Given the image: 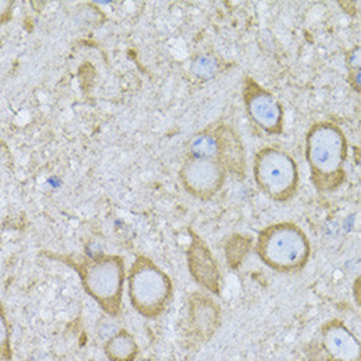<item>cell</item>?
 <instances>
[{"label":"cell","mask_w":361,"mask_h":361,"mask_svg":"<svg viewBox=\"0 0 361 361\" xmlns=\"http://www.w3.org/2000/svg\"><path fill=\"white\" fill-rule=\"evenodd\" d=\"M347 66L350 71L361 70V47L352 49L347 57Z\"/></svg>","instance_id":"2e32d148"},{"label":"cell","mask_w":361,"mask_h":361,"mask_svg":"<svg viewBox=\"0 0 361 361\" xmlns=\"http://www.w3.org/2000/svg\"><path fill=\"white\" fill-rule=\"evenodd\" d=\"M78 269L87 293L105 313H120L125 279L124 260L117 255H106L87 260Z\"/></svg>","instance_id":"5b68a950"},{"label":"cell","mask_w":361,"mask_h":361,"mask_svg":"<svg viewBox=\"0 0 361 361\" xmlns=\"http://www.w3.org/2000/svg\"><path fill=\"white\" fill-rule=\"evenodd\" d=\"M243 103L250 120L268 134L284 130V108L276 96L247 76L243 85Z\"/></svg>","instance_id":"8992f818"},{"label":"cell","mask_w":361,"mask_h":361,"mask_svg":"<svg viewBox=\"0 0 361 361\" xmlns=\"http://www.w3.org/2000/svg\"><path fill=\"white\" fill-rule=\"evenodd\" d=\"M137 344L133 336L125 330L120 331L105 344L106 357L112 361H133L137 356Z\"/></svg>","instance_id":"7c38bea8"},{"label":"cell","mask_w":361,"mask_h":361,"mask_svg":"<svg viewBox=\"0 0 361 361\" xmlns=\"http://www.w3.org/2000/svg\"><path fill=\"white\" fill-rule=\"evenodd\" d=\"M188 157L200 159H219V142L213 132L200 133L190 141Z\"/></svg>","instance_id":"4fadbf2b"},{"label":"cell","mask_w":361,"mask_h":361,"mask_svg":"<svg viewBox=\"0 0 361 361\" xmlns=\"http://www.w3.org/2000/svg\"><path fill=\"white\" fill-rule=\"evenodd\" d=\"M305 157L314 188L330 193L345 181L348 141L339 125L331 121L314 124L305 138Z\"/></svg>","instance_id":"6da1fadb"},{"label":"cell","mask_w":361,"mask_h":361,"mask_svg":"<svg viewBox=\"0 0 361 361\" xmlns=\"http://www.w3.org/2000/svg\"><path fill=\"white\" fill-rule=\"evenodd\" d=\"M321 339L330 360L361 361V342L342 321L326 322L321 329Z\"/></svg>","instance_id":"ba28073f"},{"label":"cell","mask_w":361,"mask_h":361,"mask_svg":"<svg viewBox=\"0 0 361 361\" xmlns=\"http://www.w3.org/2000/svg\"><path fill=\"white\" fill-rule=\"evenodd\" d=\"M180 176L184 188L190 195L208 200L222 188L226 171L217 158L200 159L188 157L181 167Z\"/></svg>","instance_id":"52a82bcc"},{"label":"cell","mask_w":361,"mask_h":361,"mask_svg":"<svg viewBox=\"0 0 361 361\" xmlns=\"http://www.w3.org/2000/svg\"><path fill=\"white\" fill-rule=\"evenodd\" d=\"M213 133L219 142V161L225 171L233 176L243 178L246 172V155L237 132L228 125H221Z\"/></svg>","instance_id":"30bf717a"},{"label":"cell","mask_w":361,"mask_h":361,"mask_svg":"<svg viewBox=\"0 0 361 361\" xmlns=\"http://www.w3.org/2000/svg\"><path fill=\"white\" fill-rule=\"evenodd\" d=\"M353 159H355V164H356V167L360 171L361 175V147H359V146L353 147Z\"/></svg>","instance_id":"d6986e66"},{"label":"cell","mask_w":361,"mask_h":361,"mask_svg":"<svg viewBox=\"0 0 361 361\" xmlns=\"http://www.w3.org/2000/svg\"><path fill=\"white\" fill-rule=\"evenodd\" d=\"M129 297L138 313L155 318L171 301V280L149 257L140 255L130 268Z\"/></svg>","instance_id":"277c9868"},{"label":"cell","mask_w":361,"mask_h":361,"mask_svg":"<svg viewBox=\"0 0 361 361\" xmlns=\"http://www.w3.org/2000/svg\"><path fill=\"white\" fill-rule=\"evenodd\" d=\"M348 83H350V86H351L353 91L360 92L361 94V70L350 71V75H348Z\"/></svg>","instance_id":"e0dca14e"},{"label":"cell","mask_w":361,"mask_h":361,"mask_svg":"<svg viewBox=\"0 0 361 361\" xmlns=\"http://www.w3.org/2000/svg\"><path fill=\"white\" fill-rule=\"evenodd\" d=\"M352 295H353L356 304L361 307V275L357 276L352 284Z\"/></svg>","instance_id":"ac0fdd59"},{"label":"cell","mask_w":361,"mask_h":361,"mask_svg":"<svg viewBox=\"0 0 361 361\" xmlns=\"http://www.w3.org/2000/svg\"><path fill=\"white\" fill-rule=\"evenodd\" d=\"M255 252L271 269L292 274L304 269L312 254L310 240L293 222H279L263 228L257 238Z\"/></svg>","instance_id":"7a4b0ae2"},{"label":"cell","mask_w":361,"mask_h":361,"mask_svg":"<svg viewBox=\"0 0 361 361\" xmlns=\"http://www.w3.org/2000/svg\"><path fill=\"white\" fill-rule=\"evenodd\" d=\"M190 304V317L195 333L202 341H208L219 327V306L209 297L200 293L192 295Z\"/></svg>","instance_id":"8fae6325"},{"label":"cell","mask_w":361,"mask_h":361,"mask_svg":"<svg viewBox=\"0 0 361 361\" xmlns=\"http://www.w3.org/2000/svg\"><path fill=\"white\" fill-rule=\"evenodd\" d=\"M195 70H197L200 75H212L216 71V62L209 58H200L195 65Z\"/></svg>","instance_id":"9a60e30c"},{"label":"cell","mask_w":361,"mask_h":361,"mask_svg":"<svg viewBox=\"0 0 361 361\" xmlns=\"http://www.w3.org/2000/svg\"><path fill=\"white\" fill-rule=\"evenodd\" d=\"M250 246H251V240L239 234H235L228 240L226 255H228V264L231 268H238V266L242 263V260L247 255Z\"/></svg>","instance_id":"5bb4252c"},{"label":"cell","mask_w":361,"mask_h":361,"mask_svg":"<svg viewBox=\"0 0 361 361\" xmlns=\"http://www.w3.org/2000/svg\"><path fill=\"white\" fill-rule=\"evenodd\" d=\"M254 179L259 190L269 199L286 202L295 196L300 185L298 166L290 154L266 146L254 157Z\"/></svg>","instance_id":"3957f363"},{"label":"cell","mask_w":361,"mask_h":361,"mask_svg":"<svg viewBox=\"0 0 361 361\" xmlns=\"http://www.w3.org/2000/svg\"><path fill=\"white\" fill-rule=\"evenodd\" d=\"M188 266L190 275L214 295H219L221 290V274L219 264L212 255L207 243L197 235L192 234V245L188 250Z\"/></svg>","instance_id":"9c48e42d"}]
</instances>
